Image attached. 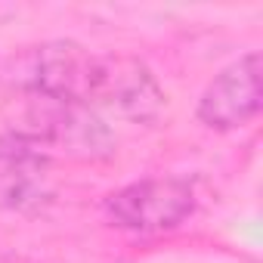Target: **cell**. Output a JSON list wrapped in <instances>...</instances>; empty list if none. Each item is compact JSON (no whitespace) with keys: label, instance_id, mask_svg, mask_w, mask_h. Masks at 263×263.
Returning a JSON list of instances; mask_svg holds the SVG:
<instances>
[{"label":"cell","instance_id":"7a4b0ae2","mask_svg":"<svg viewBox=\"0 0 263 263\" xmlns=\"http://www.w3.org/2000/svg\"><path fill=\"white\" fill-rule=\"evenodd\" d=\"M93 68H96V56L81 44L50 41L13 56L7 62L4 81H10L19 93H41V96L87 105Z\"/></svg>","mask_w":263,"mask_h":263},{"label":"cell","instance_id":"6da1fadb","mask_svg":"<svg viewBox=\"0 0 263 263\" xmlns=\"http://www.w3.org/2000/svg\"><path fill=\"white\" fill-rule=\"evenodd\" d=\"M16 102L19 108L10 118V137L41 149L44 155L50 149L84 161L111 155L115 137L93 108L41 93H19Z\"/></svg>","mask_w":263,"mask_h":263},{"label":"cell","instance_id":"3957f363","mask_svg":"<svg viewBox=\"0 0 263 263\" xmlns=\"http://www.w3.org/2000/svg\"><path fill=\"white\" fill-rule=\"evenodd\" d=\"M195 211V189L183 177H158L130 183L105 198V214L130 232H164Z\"/></svg>","mask_w":263,"mask_h":263},{"label":"cell","instance_id":"5b68a950","mask_svg":"<svg viewBox=\"0 0 263 263\" xmlns=\"http://www.w3.org/2000/svg\"><path fill=\"white\" fill-rule=\"evenodd\" d=\"M260 53H248L223 68L198 99V121L214 130H235L260 111Z\"/></svg>","mask_w":263,"mask_h":263},{"label":"cell","instance_id":"277c9868","mask_svg":"<svg viewBox=\"0 0 263 263\" xmlns=\"http://www.w3.org/2000/svg\"><path fill=\"white\" fill-rule=\"evenodd\" d=\"M87 108H105L127 121H152L164 108V90L140 59L96 56Z\"/></svg>","mask_w":263,"mask_h":263},{"label":"cell","instance_id":"8992f818","mask_svg":"<svg viewBox=\"0 0 263 263\" xmlns=\"http://www.w3.org/2000/svg\"><path fill=\"white\" fill-rule=\"evenodd\" d=\"M47 155L16 137L0 143V208H34L50 198Z\"/></svg>","mask_w":263,"mask_h":263}]
</instances>
